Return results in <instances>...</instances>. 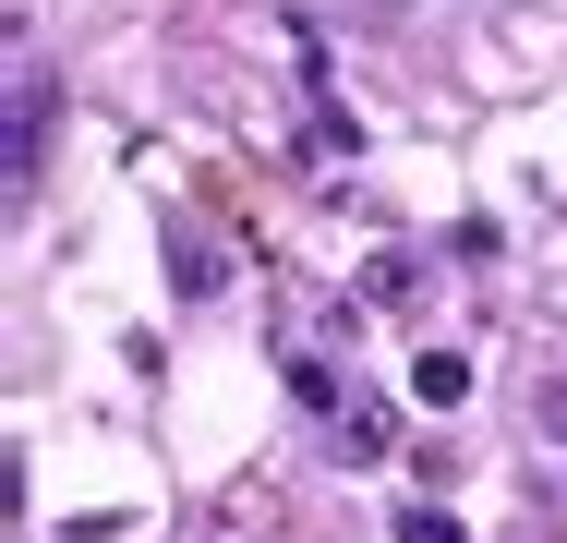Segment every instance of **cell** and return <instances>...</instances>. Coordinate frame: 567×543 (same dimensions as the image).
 <instances>
[{"label":"cell","mask_w":567,"mask_h":543,"mask_svg":"<svg viewBox=\"0 0 567 543\" xmlns=\"http://www.w3.org/2000/svg\"><path fill=\"white\" fill-rule=\"evenodd\" d=\"M399 543H471V532H458L447 508H399Z\"/></svg>","instance_id":"277c9868"},{"label":"cell","mask_w":567,"mask_h":543,"mask_svg":"<svg viewBox=\"0 0 567 543\" xmlns=\"http://www.w3.org/2000/svg\"><path fill=\"white\" fill-rule=\"evenodd\" d=\"M411 399H423V411H458V399H471V362H458V350H423V362H411Z\"/></svg>","instance_id":"7a4b0ae2"},{"label":"cell","mask_w":567,"mask_h":543,"mask_svg":"<svg viewBox=\"0 0 567 543\" xmlns=\"http://www.w3.org/2000/svg\"><path fill=\"white\" fill-rule=\"evenodd\" d=\"M532 423H544V434L567 447V387H544V399H532Z\"/></svg>","instance_id":"5b68a950"},{"label":"cell","mask_w":567,"mask_h":543,"mask_svg":"<svg viewBox=\"0 0 567 543\" xmlns=\"http://www.w3.org/2000/svg\"><path fill=\"white\" fill-rule=\"evenodd\" d=\"M37 145H49V85L12 73V194H37Z\"/></svg>","instance_id":"6da1fadb"},{"label":"cell","mask_w":567,"mask_h":543,"mask_svg":"<svg viewBox=\"0 0 567 543\" xmlns=\"http://www.w3.org/2000/svg\"><path fill=\"white\" fill-rule=\"evenodd\" d=\"M327 423H339V447H350V459H386V434H399L374 399H350V411H327Z\"/></svg>","instance_id":"3957f363"}]
</instances>
